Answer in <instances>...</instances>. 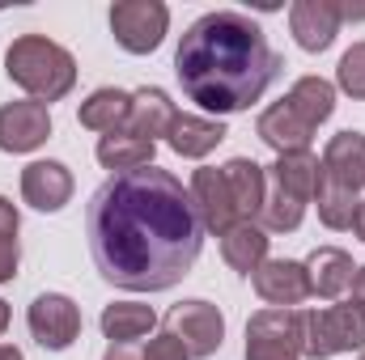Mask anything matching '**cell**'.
Masks as SVG:
<instances>
[{"instance_id": "obj_23", "label": "cell", "mask_w": 365, "mask_h": 360, "mask_svg": "<svg viewBox=\"0 0 365 360\" xmlns=\"http://www.w3.org/2000/svg\"><path fill=\"white\" fill-rule=\"evenodd\" d=\"M98 322H102V335L110 344H132L158 327V314H153V305H140V301H110Z\"/></svg>"}, {"instance_id": "obj_29", "label": "cell", "mask_w": 365, "mask_h": 360, "mask_svg": "<svg viewBox=\"0 0 365 360\" xmlns=\"http://www.w3.org/2000/svg\"><path fill=\"white\" fill-rule=\"evenodd\" d=\"M353 297L365 305V268H357V275H353Z\"/></svg>"}, {"instance_id": "obj_8", "label": "cell", "mask_w": 365, "mask_h": 360, "mask_svg": "<svg viewBox=\"0 0 365 360\" xmlns=\"http://www.w3.org/2000/svg\"><path fill=\"white\" fill-rule=\"evenodd\" d=\"M247 360H302V309H259V314H251Z\"/></svg>"}, {"instance_id": "obj_15", "label": "cell", "mask_w": 365, "mask_h": 360, "mask_svg": "<svg viewBox=\"0 0 365 360\" xmlns=\"http://www.w3.org/2000/svg\"><path fill=\"white\" fill-rule=\"evenodd\" d=\"M251 280H255V292L272 309H297L310 297V275H306V263L297 259H268Z\"/></svg>"}, {"instance_id": "obj_7", "label": "cell", "mask_w": 365, "mask_h": 360, "mask_svg": "<svg viewBox=\"0 0 365 360\" xmlns=\"http://www.w3.org/2000/svg\"><path fill=\"white\" fill-rule=\"evenodd\" d=\"M166 30H170V9L162 0H119V4H110V34L132 55L158 51Z\"/></svg>"}, {"instance_id": "obj_10", "label": "cell", "mask_w": 365, "mask_h": 360, "mask_svg": "<svg viewBox=\"0 0 365 360\" xmlns=\"http://www.w3.org/2000/svg\"><path fill=\"white\" fill-rule=\"evenodd\" d=\"M166 331L182 339V348L191 352V360L212 356L221 344H225V318L212 301H179L166 309Z\"/></svg>"}, {"instance_id": "obj_28", "label": "cell", "mask_w": 365, "mask_h": 360, "mask_svg": "<svg viewBox=\"0 0 365 360\" xmlns=\"http://www.w3.org/2000/svg\"><path fill=\"white\" fill-rule=\"evenodd\" d=\"M102 360H145V356H140V352H136L132 344H110V348H106V356H102Z\"/></svg>"}, {"instance_id": "obj_18", "label": "cell", "mask_w": 365, "mask_h": 360, "mask_svg": "<svg viewBox=\"0 0 365 360\" xmlns=\"http://www.w3.org/2000/svg\"><path fill=\"white\" fill-rule=\"evenodd\" d=\"M225 136H230V132H225L221 119H204V115H187V110H179L175 123H170V132H166V144H170L179 157L200 162V157H208Z\"/></svg>"}, {"instance_id": "obj_24", "label": "cell", "mask_w": 365, "mask_h": 360, "mask_svg": "<svg viewBox=\"0 0 365 360\" xmlns=\"http://www.w3.org/2000/svg\"><path fill=\"white\" fill-rule=\"evenodd\" d=\"M128 115H132V93L115 90V85H102V90H93L86 102H81V127H90V132H119V127H128Z\"/></svg>"}, {"instance_id": "obj_31", "label": "cell", "mask_w": 365, "mask_h": 360, "mask_svg": "<svg viewBox=\"0 0 365 360\" xmlns=\"http://www.w3.org/2000/svg\"><path fill=\"white\" fill-rule=\"evenodd\" d=\"M0 360H26V356H21V348H13V344H0Z\"/></svg>"}, {"instance_id": "obj_3", "label": "cell", "mask_w": 365, "mask_h": 360, "mask_svg": "<svg viewBox=\"0 0 365 360\" xmlns=\"http://www.w3.org/2000/svg\"><path fill=\"white\" fill-rule=\"evenodd\" d=\"M365 186V136L361 132H336L319 157V221L327 229H353L357 216V191Z\"/></svg>"}, {"instance_id": "obj_5", "label": "cell", "mask_w": 365, "mask_h": 360, "mask_svg": "<svg viewBox=\"0 0 365 360\" xmlns=\"http://www.w3.org/2000/svg\"><path fill=\"white\" fill-rule=\"evenodd\" d=\"M319 191V157L314 153H284L268 166V195L259 212L264 233H293L306 216V203Z\"/></svg>"}, {"instance_id": "obj_9", "label": "cell", "mask_w": 365, "mask_h": 360, "mask_svg": "<svg viewBox=\"0 0 365 360\" xmlns=\"http://www.w3.org/2000/svg\"><path fill=\"white\" fill-rule=\"evenodd\" d=\"M26 327H30V335H34L38 348L64 352V348H73L77 335H81V309H77V301L64 297V292H38V297L30 301V309H26Z\"/></svg>"}, {"instance_id": "obj_21", "label": "cell", "mask_w": 365, "mask_h": 360, "mask_svg": "<svg viewBox=\"0 0 365 360\" xmlns=\"http://www.w3.org/2000/svg\"><path fill=\"white\" fill-rule=\"evenodd\" d=\"M93 153H98V162H102L106 170L128 174V170H145V166H153L158 144L145 140V136H136V132H128V127H119V132H106V136L98 140Z\"/></svg>"}, {"instance_id": "obj_26", "label": "cell", "mask_w": 365, "mask_h": 360, "mask_svg": "<svg viewBox=\"0 0 365 360\" xmlns=\"http://www.w3.org/2000/svg\"><path fill=\"white\" fill-rule=\"evenodd\" d=\"M336 85L349 93L353 102H365V43H353V47L340 55V68H336Z\"/></svg>"}, {"instance_id": "obj_22", "label": "cell", "mask_w": 365, "mask_h": 360, "mask_svg": "<svg viewBox=\"0 0 365 360\" xmlns=\"http://www.w3.org/2000/svg\"><path fill=\"white\" fill-rule=\"evenodd\" d=\"M175 115H179V110H175L170 93H166V90H153V85H145V90L132 93L128 132H136V136H145V140H153V144H158V136H166V132H170Z\"/></svg>"}, {"instance_id": "obj_25", "label": "cell", "mask_w": 365, "mask_h": 360, "mask_svg": "<svg viewBox=\"0 0 365 360\" xmlns=\"http://www.w3.org/2000/svg\"><path fill=\"white\" fill-rule=\"evenodd\" d=\"M17 208L0 195V284H9L17 275V263H21V246H17Z\"/></svg>"}, {"instance_id": "obj_32", "label": "cell", "mask_w": 365, "mask_h": 360, "mask_svg": "<svg viewBox=\"0 0 365 360\" xmlns=\"http://www.w3.org/2000/svg\"><path fill=\"white\" fill-rule=\"evenodd\" d=\"M4 331H9V305L0 301V335H4Z\"/></svg>"}, {"instance_id": "obj_20", "label": "cell", "mask_w": 365, "mask_h": 360, "mask_svg": "<svg viewBox=\"0 0 365 360\" xmlns=\"http://www.w3.org/2000/svg\"><path fill=\"white\" fill-rule=\"evenodd\" d=\"M268 242L272 238L255 221H238L234 229L221 233V259L234 271H242V275H255V271L268 263Z\"/></svg>"}, {"instance_id": "obj_27", "label": "cell", "mask_w": 365, "mask_h": 360, "mask_svg": "<svg viewBox=\"0 0 365 360\" xmlns=\"http://www.w3.org/2000/svg\"><path fill=\"white\" fill-rule=\"evenodd\" d=\"M145 360H191V352L182 348V339H175L170 331H162V335H153V339H149Z\"/></svg>"}, {"instance_id": "obj_14", "label": "cell", "mask_w": 365, "mask_h": 360, "mask_svg": "<svg viewBox=\"0 0 365 360\" xmlns=\"http://www.w3.org/2000/svg\"><path fill=\"white\" fill-rule=\"evenodd\" d=\"M340 21L344 17H340V4L336 0H297L289 9V30H293L297 47L310 51V55H319V51H327L336 43Z\"/></svg>"}, {"instance_id": "obj_4", "label": "cell", "mask_w": 365, "mask_h": 360, "mask_svg": "<svg viewBox=\"0 0 365 360\" xmlns=\"http://www.w3.org/2000/svg\"><path fill=\"white\" fill-rule=\"evenodd\" d=\"M4 73H9L13 85H21L43 106L68 97L73 85H77V60H73V51H64L47 34H21V38H13V47L4 51Z\"/></svg>"}, {"instance_id": "obj_19", "label": "cell", "mask_w": 365, "mask_h": 360, "mask_svg": "<svg viewBox=\"0 0 365 360\" xmlns=\"http://www.w3.org/2000/svg\"><path fill=\"white\" fill-rule=\"evenodd\" d=\"M306 275H310V297H340L353 288V275L357 263L349 250L340 246H319L310 259H306Z\"/></svg>"}, {"instance_id": "obj_30", "label": "cell", "mask_w": 365, "mask_h": 360, "mask_svg": "<svg viewBox=\"0 0 365 360\" xmlns=\"http://www.w3.org/2000/svg\"><path fill=\"white\" fill-rule=\"evenodd\" d=\"M353 229H357V238L365 242V199L357 203V216H353Z\"/></svg>"}, {"instance_id": "obj_11", "label": "cell", "mask_w": 365, "mask_h": 360, "mask_svg": "<svg viewBox=\"0 0 365 360\" xmlns=\"http://www.w3.org/2000/svg\"><path fill=\"white\" fill-rule=\"evenodd\" d=\"M314 132H319V123H314L302 106H293L289 97L272 102V106L255 119V136L272 149L276 157H284V153H310Z\"/></svg>"}, {"instance_id": "obj_17", "label": "cell", "mask_w": 365, "mask_h": 360, "mask_svg": "<svg viewBox=\"0 0 365 360\" xmlns=\"http://www.w3.org/2000/svg\"><path fill=\"white\" fill-rule=\"evenodd\" d=\"M221 174H225V186H230V195H234L238 216L259 225L264 195H268V170H264L259 162H251V157H230V162L221 166Z\"/></svg>"}, {"instance_id": "obj_6", "label": "cell", "mask_w": 365, "mask_h": 360, "mask_svg": "<svg viewBox=\"0 0 365 360\" xmlns=\"http://www.w3.org/2000/svg\"><path fill=\"white\" fill-rule=\"evenodd\" d=\"M357 348H365V305L357 297L327 309H302V356L331 360Z\"/></svg>"}, {"instance_id": "obj_1", "label": "cell", "mask_w": 365, "mask_h": 360, "mask_svg": "<svg viewBox=\"0 0 365 360\" xmlns=\"http://www.w3.org/2000/svg\"><path fill=\"white\" fill-rule=\"evenodd\" d=\"M86 238L98 275L128 292L175 288L204 250L191 191L158 166L102 182L86 208Z\"/></svg>"}, {"instance_id": "obj_13", "label": "cell", "mask_w": 365, "mask_h": 360, "mask_svg": "<svg viewBox=\"0 0 365 360\" xmlns=\"http://www.w3.org/2000/svg\"><path fill=\"white\" fill-rule=\"evenodd\" d=\"M191 203H195V212H200V225H204V233H225V229H234L242 216H238V208H234V195H230V186H225V174H221V166H200L195 174H191Z\"/></svg>"}, {"instance_id": "obj_33", "label": "cell", "mask_w": 365, "mask_h": 360, "mask_svg": "<svg viewBox=\"0 0 365 360\" xmlns=\"http://www.w3.org/2000/svg\"><path fill=\"white\" fill-rule=\"evenodd\" d=\"M361 360H365V356H361Z\"/></svg>"}, {"instance_id": "obj_12", "label": "cell", "mask_w": 365, "mask_h": 360, "mask_svg": "<svg viewBox=\"0 0 365 360\" xmlns=\"http://www.w3.org/2000/svg\"><path fill=\"white\" fill-rule=\"evenodd\" d=\"M51 136V110L34 97L0 106V153H34Z\"/></svg>"}, {"instance_id": "obj_2", "label": "cell", "mask_w": 365, "mask_h": 360, "mask_svg": "<svg viewBox=\"0 0 365 360\" xmlns=\"http://www.w3.org/2000/svg\"><path fill=\"white\" fill-rule=\"evenodd\" d=\"M284 60L272 51L264 26L238 9H212L195 17L179 38L175 73L182 93L208 115L251 110L272 90Z\"/></svg>"}, {"instance_id": "obj_16", "label": "cell", "mask_w": 365, "mask_h": 360, "mask_svg": "<svg viewBox=\"0 0 365 360\" xmlns=\"http://www.w3.org/2000/svg\"><path fill=\"white\" fill-rule=\"evenodd\" d=\"M21 199L34 212H60L73 199V170L64 162H30L21 170Z\"/></svg>"}]
</instances>
